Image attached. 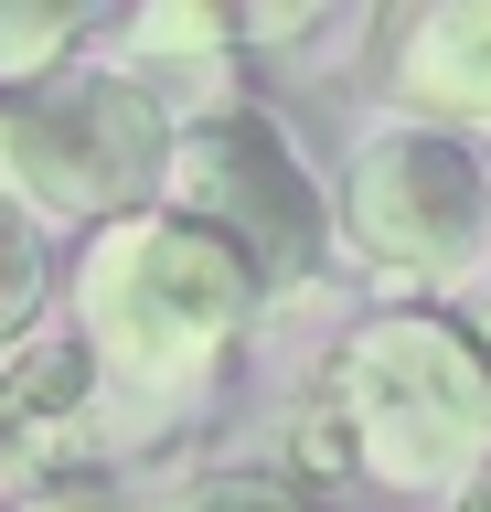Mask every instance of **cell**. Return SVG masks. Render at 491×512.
<instances>
[{
    "label": "cell",
    "mask_w": 491,
    "mask_h": 512,
    "mask_svg": "<svg viewBox=\"0 0 491 512\" xmlns=\"http://www.w3.org/2000/svg\"><path fill=\"white\" fill-rule=\"evenodd\" d=\"M257 320H267V288L246 278V256L225 235L182 224L171 203L86 235V256H75V342L97 363V438L150 448L171 427H193Z\"/></svg>",
    "instance_id": "6da1fadb"
},
{
    "label": "cell",
    "mask_w": 491,
    "mask_h": 512,
    "mask_svg": "<svg viewBox=\"0 0 491 512\" xmlns=\"http://www.w3.org/2000/svg\"><path fill=\"white\" fill-rule=\"evenodd\" d=\"M353 470L395 502H459L491 470V342L459 310H374L321 363Z\"/></svg>",
    "instance_id": "7a4b0ae2"
},
{
    "label": "cell",
    "mask_w": 491,
    "mask_h": 512,
    "mask_svg": "<svg viewBox=\"0 0 491 512\" xmlns=\"http://www.w3.org/2000/svg\"><path fill=\"white\" fill-rule=\"evenodd\" d=\"M171 150H182V118L118 54L65 64L54 86L11 96V203L33 224L107 235V224H129V214H161Z\"/></svg>",
    "instance_id": "3957f363"
},
{
    "label": "cell",
    "mask_w": 491,
    "mask_h": 512,
    "mask_svg": "<svg viewBox=\"0 0 491 512\" xmlns=\"http://www.w3.org/2000/svg\"><path fill=\"white\" fill-rule=\"evenodd\" d=\"M331 214H342V256L406 288V310H438L449 288H491V160L449 128H363Z\"/></svg>",
    "instance_id": "277c9868"
},
{
    "label": "cell",
    "mask_w": 491,
    "mask_h": 512,
    "mask_svg": "<svg viewBox=\"0 0 491 512\" xmlns=\"http://www.w3.org/2000/svg\"><path fill=\"white\" fill-rule=\"evenodd\" d=\"M161 203L246 256V278L267 288V310H289L299 288L342 256V214L321 203L299 139L267 118V107L182 118V150H171V192H161Z\"/></svg>",
    "instance_id": "5b68a950"
},
{
    "label": "cell",
    "mask_w": 491,
    "mask_h": 512,
    "mask_svg": "<svg viewBox=\"0 0 491 512\" xmlns=\"http://www.w3.org/2000/svg\"><path fill=\"white\" fill-rule=\"evenodd\" d=\"M374 75L417 128H491V0H417L374 32Z\"/></svg>",
    "instance_id": "8992f818"
},
{
    "label": "cell",
    "mask_w": 491,
    "mask_h": 512,
    "mask_svg": "<svg viewBox=\"0 0 491 512\" xmlns=\"http://www.w3.org/2000/svg\"><path fill=\"white\" fill-rule=\"evenodd\" d=\"M107 54L129 64L161 107H171V86H182V96H203L193 118H214V107H246L235 86H246V54H257V43H246V11H235V0H161V11L118 22Z\"/></svg>",
    "instance_id": "52a82bcc"
},
{
    "label": "cell",
    "mask_w": 491,
    "mask_h": 512,
    "mask_svg": "<svg viewBox=\"0 0 491 512\" xmlns=\"http://www.w3.org/2000/svg\"><path fill=\"white\" fill-rule=\"evenodd\" d=\"M86 32H97L86 0H0V96H33L86 64Z\"/></svg>",
    "instance_id": "ba28073f"
},
{
    "label": "cell",
    "mask_w": 491,
    "mask_h": 512,
    "mask_svg": "<svg viewBox=\"0 0 491 512\" xmlns=\"http://www.w3.org/2000/svg\"><path fill=\"white\" fill-rule=\"evenodd\" d=\"M43 299H54V256H43V224L22 203H0V352L43 331Z\"/></svg>",
    "instance_id": "9c48e42d"
},
{
    "label": "cell",
    "mask_w": 491,
    "mask_h": 512,
    "mask_svg": "<svg viewBox=\"0 0 491 512\" xmlns=\"http://www.w3.org/2000/svg\"><path fill=\"white\" fill-rule=\"evenodd\" d=\"M161 512H331V502L299 470H203V480H182Z\"/></svg>",
    "instance_id": "30bf717a"
},
{
    "label": "cell",
    "mask_w": 491,
    "mask_h": 512,
    "mask_svg": "<svg viewBox=\"0 0 491 512\" xmlns=\"http://www.w3.org/2000/svg\"><path fill=\"white\" fill-rule=\"evenodd\" d=\"M11 512H118V491H107L97 470H75V480H43V491H22Z\"/></svg>",
    "instance_id": "8fae6325"
},
{
    "label": "cell",
    "mask_w": 491,
    "mask_h": 512,
    "mask_svg": "<svg viewBox=\"0 0 491 512\" xmlns=\"http://www.w3.org/2000/svg\"><path fill=\"white\" fill-rule=\"evenodd\" d=\"M0 203H11V96H0Z\"/></svg>",
    "instance_id": "7c38bea8"
},
{
    "label": "cell",
    "mask_w": 491,
    "mask_h": 512,
    "mask_svg": "<svg viewBox=\"0 0 491 512\" xmlns=\"http://www.w3.org/2000/svg\"><path fill=\"white\" fill-rule=\"evenodd\" d=\"M459 512H491V470H481V480H470V491H459Z\"/></svg>",
    "instance_id": "4fadbf2b"
}]
</instances>
